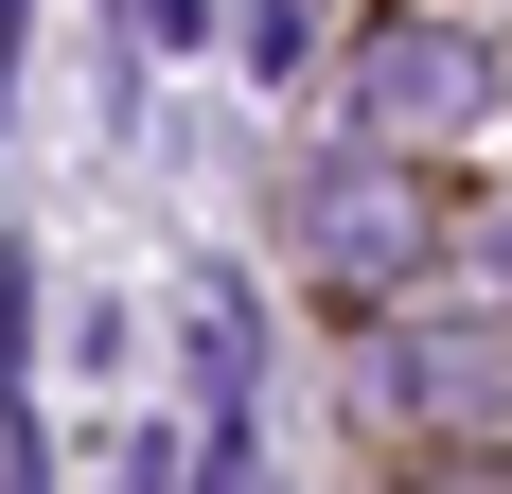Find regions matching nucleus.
Listing matches in <instances>:
<instances>
[{"label":"nucleus","mask_w":512,"mask_h":494,"mask_svg":"<svg viewBox=\"0 0 512 494\" xmlns=\"http://www.w3.org/2000/svg\"><path fill=\"white\" fill-rule=\"evenodd\" d=\"M477 106H495V53L460 18H389L371 36V124H477Z\"/></svg>","instance_id":"nucleus-1"},{"label":"nucleus","mask_w":512,"mask_h":494,"mask_svg":"<svg viewBox=\"0 0 512 494\" xmlns=\"http://www.w3.org/2000/svg\"><path fill=\"white\" fill-rule=\"evenodd\" d=\"M301 230L336 247V265H407V177H371V159H336V177L301 195Z\"/></svg>","instance_id":"nucleus-2"},{"label":"nucleus","mask_w":512,"mask_h":494,"mask_svg":"<svg viewBox=\"0 0 512 494\" xmlns=\"http://www.w3.org/2000/svg\"><path fill=\"white\" fill-rule=\"evenodd\" d=\"M142 36H195V0H142Z\"/></svg>","instance_id":"nucleus-4"},{"label":"nucleus","mask_w":512,"mask_h":494,"mask_svg":"<svg viewBox=\"0 0 512 494\" xmlns=\"http://www.w3.org/2000/svg\"><path fill=\"white\" fill-rule=\"evenodd\" d=\"M248 371H265L248 283H230V265H195V389H212V424H248Z\"/></svg>","instance_id":"nucleus-3"}]
</instances>
